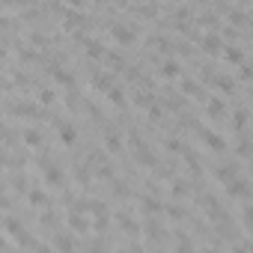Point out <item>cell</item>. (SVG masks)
Masks as SVG:
<instances>
[{"label": "cell", "instance_id": "5", "mask_svg": "<svg viewBox=\"0 0 253 253\" xmlns=\"http://www.w3.org/2000/svg\"><path fill=\"white\" fill-rule=\"evenodd\" d=\"M57 137H60L63 146H72L78 140V128H75L72 122H57Z\"/></svg>", "mask_w": 253, "mask_h": 253}, {"label": "cell", "instance_id": "33", "mask_svg": "<svg viewBox=\"0 0 253 253\" xmlns=\"http://www.w3.org/2000/svg\"><path fill=\"white\" fill-rule=\"evenodd\" d=\"M95 3H107V0H95Z\"/></svg>", "mask_w": 253, "mask_h": 253}, {"label": "cell", "instance_id": "2", "mask_svg": "<svg viewBox=\"0 0 253 253\" xmlns=\"http://www.w3.org/2000/svg\"><path fill=\"white\" fill-rule=\"evenodd\" d=\"M226 194L232 200H250V182L244 176H235V179L226 182Z\"/></svg>", "mask_w": 253, "mask_h": 253}, {"label": "cell", "instance_id": "31", "mask_svg": "<svg viewBox=\"0 0 253 253\" xmlns=\"http://www.w3.org/2000/svg\"><path fill=\"white\" fill-rule=\"evenodd\" d=\"M3 164H6V158H3V152H0V167H3Z\"/></svg>", "mask_w": 253, "mask_h": 253}, {"label": "cell", "instance_id": "14", "mask_svg": "<svg viewBox=\"0 0 253 253\" xmlns=\"http://www.w3.org/2000/svg\"><path fill=\"white\" fill-rule=\"evenodd\" d=\"M27 200H30L36 209H42V211L48 209V194H45V191H36V188H30V191H27Z\"/></svg>", "mask_w": 253, "mask_h": 253}, {"label": "cell", "instance_id": "3", "mask_svg": "<svg viewBox=\"0 0 253 253\" xmlns=\"http://www.w3.org/2000/svg\"><path fill=\"white\" fill-rule=\"evenodd\" d=\"M200 134H203V143H206V146H209L211 152H217V155H223V152L229 149V146H226V140H223V137H220L217 131H211V128H203Z\"/></svg>", "mask_w": 253, "mask_h": 253}, {"label": "cell", "instance_id": "17", "mask_svg": "<svg viewBox=\"0 0 253 253\" xmlns=\"http://www.w3.org/2000/svg\"><path fill=\"white\" fill-rule=\"evenodd\" d=\"M86 54H89L92 60H104V48H101V42H95V39H86Z\"/></svg>", "mask_w": 253, "mask_h": 253}, {"label": "cell", "instance_id": "19", "mask_svg": "<svg viewBox=\"0 0 253 253\" xmlns=\"http://www.w3.org/2000/svg\"><path fill=\"white\" fill-rule=\"evenodd\" d=\"M107 101H110L113 107H125V95H122V89H119V86H110V89H107Z\"/></svg>", "mask_w": 253, "mask_h": 253}, {"label": "cell", "instance_id": "15", "mask_svg": "<svg viewBox=\"0 0 253 253\" xmlns=\"http://www.w3.org/2000/svg\"><path fill=\"white\" fill-rule=\"evenodd\" d=\"M223 110H226L223 98H209V110H206V113H209L211 119H220V116H223Z\"/></svg>", "mask_w": 253, "mask_h": 253}, {"label": "cell", "instance_id": "18", "mask_svg": "<svg viewBox=\"0 0 253 253\" xmlns=\"http://www.w3.org/2000/svg\"><path fill=\"white\" fill-rule=\"evenodd\" d=\"M92 86L101 89V92H107V89L113 86V78H110V75H92Z\"/></svg>", "mask_w": 253, "mask_h": 253}, {"label": "cell", "instance_id": "32", "mask_svg": "<svg viewBox=\"0 0 253 253\" xmlns=\"http://www.w3.org/2000/svg\"><path fill=\"white\" fill-rule=\"evenodd\" d=\"M0 194H3V182H0Z\"/></svg>", "mask_w": 253, "mask_h": 253}, {"label": "cell", "instance_id": "27", "mask_svg": "<svg viewBox=\"0 0 253 253\" xmlns=\"http://www.w3.org/2000/svg\"><path fill=\"white\" fill-rule=\"evenodd\" d=\"M39 101H42V104H51V101H54V92H51V89H42Z\"/></svg>", "mask_w": 253, "mask_h": 253}, {"label": "cell", "instance_id": "23", "mask_svg": "<svg viewBox=\"0 0 253 253\" xmlns=\"http://www.w3.org/2000/svg\"><path fill=\"white\" fill-rule=\"evenodd\" d=\"M116 220H119V226H122V232H137V223H134V220H131L128 214H119Z\"/></svg>", "mask_w": 253, "mask_h": 253}, {"label": "cell", "instance_id": "29", "mask_svg": "<svg viewBox=\"0 0 253 253\" xmlns=\"http://www.w3.org/2000/svg\"><path fill=\"white\" fill-rule=\"evenodd\" d=\"M116 3H122V6H131V3H137V0H116Z\"/></svg>", "mask_w": 253, "mask_h": 253}, {"label": "cell", "instance_id": "10", "mask_svg": "<svg viewBox=\"0 0 253 253\" xmlns=\"http://www.w3.org/2000/svg\"><path fill=\"white\" fill-rule=\"evenodd\" d=\"M200 45H203V51H206V54H220V48H223V45H220V39H217V33H206Z\"/></svg>", "mask_w": 253, "mask_h": 253}, {"label": "cell", "instance_id": "8", "mask_svg": "<svg viewBox=\"0 0 253 253\" xmlns=\"http://www.w3.org/2000/svg\"><path fill=\"white\" fill-rule=\"evenodd\" d=\"M214 176H217V182H229V179H235L238 176V164H217L214 167Z\"/></svg>", "mask_w": 253, "mask_h": 253}, {"label": "cell", "instance_id": "4", "mask_svg": "<svg viewBox=\"0 0 253 253\" xmlns=\"http://www.w3.org/2000/svg\"><path fill=\"white\" fill-rule=\"evenodd\" d=\"M42 179H45L51 188H63V182H66V176H63V170H60L57 164H42Z\"/></svg>", "mask_w": 253, "mask_h": 253}, {"label": "cell", "instance_id": "24", "mask_svg": "<svg viewBox=\"0 0 253 253\" xmlns=\"http://www.w3.org/2000/svg\"><path fill=\"white\" fill-rule=\"evenodd\" d=\"M229 21L238 24V27H247V12H244V9H232V12H229Z\"/></svg>", "mask_w": 253, "mask_h": 253}, {"label": "cell", "instance_id": "9", "mask_svg": "<svg viewBox=\"0 0 253 253\" xmlns=\"http://www.w3.org/2000/svg\"><path fill=\"white\" fill-rule=\"evenodd\" d=\"M51 75H54V81H57V84H63L66 89H75V75H72V72H66V69H60V66H54V69H51Z\"/></svg>", "mask_w": 253, "mask_h": 253}, {"label": "cell", "instance_id": "13", "mask_svg": "<svg viewBox=\"0 0 253 253\" xmlns=\"http://www.w3.org/2000/svg\"><path fill=\"white\" fill-rule=\"evenodd\" d=\"M220 51H223V60H229V66H238V63L244 60V51L235 48V45H226V48H220Z\"/></svg>", "mask_w": 253, "mask_h": 253}, {"label": "cell", "instance_id": "30", "mask_svg": "<svg viewBox=\"0 0 253 253\" xmlns=\"http://www.w3.org/2000/svg\"><path fill=\"white\" fill-rule=\"evenodd\" d=\"M0 247H9V241H6V238H3V235H0Z\"/></svg>", "mask_w": 253, "mask_h": 253}, {"label": "cell", "instance_id": "26", "mask_svg": "<svg viewBox=\"0 0 253 253\" xmlns=\"http://www.w3.org/2000/svg\"><path fill=\"white\" fill-rule=\"evenodd\" d=\"M167 214H170L173 220H182V217H185V209L176 206V203H170V206H167Z\"/></svg>", "mask_w": 253, "mask_h": 253}, {"label": "cell", "instance_id": "20", "mask_svg": "<svg viewBox=\"0 0 253 253\" xmlns=\"http://www.w3.org/2000/svg\"><path fill=\"white\" fill-rule=\"evenodd\" d=\"M140 206H143V211H146L149 217H155V214L161 211V203H158V200H152V197H143V200H140Z\"/></svg>", "mask_w": 253, "mask_h": 253}, {"label": "cell", "instance_id": "21", "mask_svg": "<svg viewBox=\"0 0 253 253\" xmlns=\"http://www.w3.org/2000/svg\"><path fill=\"white\" fill-rule=\"evenodd\" d=\"M24 143H27V146H42V131L27 128V131H24Z\"/></svg>", "mask_w": 253, "mask_h": 253}, {"label": "cell", "instance_id": "28", "mask_svg": "<svg viewBox=\"0 0 253 253\" xmlns=\"http://www.w3.org/2000/svg\"><path fill=\"white\" fill-rule=\"evenodd\" d=\"M66 3H69V6H72V9H81V6H84V3H86V0H66Z\"/></svg>", "mask_w": 253, "mask_h": 253}, {"label": "cell", "instance_id": "16", "mask_svg": "<svg viewBox=\"0 0 253 253\" xmlns=\"http://www.w3.org/2000/svg\"><path fill=\"white\" fill-rule=\"evenodd\" d=\"M104 146H107L110 152L119 155V152H122V137H119L116 131H107V134H104Z\"/></svg>", "mask_w": 253, "mask_h": 253}, {"label": "cell", "instance_id": "25", "mask_svg": "<svg viewBox=\"0 0 253 253\" xmlns=\"http://www.w3.org/2000/svg\"><path fill=\"white\" fill-rule=\"evenodd\" d=\"M235 152H238V158H247V155H250V143H247V134H241V140H238Z\"/></svg>", "mask_w": 253, "mask_h": 253}, {"label": "cell", "instance_id": "11", "mask_svg": "<svg viewBox=\"0 0 253 253\" xmlns=\"http://www.w3.org/2000/svg\"><path fill=\"white\" fill-rule=\"evenodd\" d=\"M179 92H185V95L197 98V95H200V84H197L194 78H179Z\"/></svg>", "mask_w": 253, "mask_h": 253}, {"label": "cell", "instance_id": "7", "mask_svg": "<svg viewBox=\"0 0 253 253\" xmlns=\"http://www.w3.org/2000/svg\"><path fill=\"white\" fill-rule=\"evenodd\" d=\"M161 78H167V81H179V78H182V63H176V60H164V63H161Z\"/></svg>", "mask_w": 253, "mask_h": 253}, {"label": "cell", "instance_id": "6", "mask_svg": "<svg viewBox=\"0 0 253 253\" xmlns=\"http://www.w3.org/2000/svg\"><path fill=\"white\" fill-rule=\"evenodd\" d=\"M209 84H211V86H217V92H220V95H226V92L232 95V89H235V81H232V78H226V75H211V78H209Z\"/></svg>", "mask_w": 253, "mask_h": 253}, {"label": "cell", "instance_id": "12", "mask_svg": "<svg viewBox=\"0 0 253 253\" xmlns=\"http://www.w3.org/2000/svg\"><path fill=\"white\" fill-rule=\"evenodd\" d=\"M232 128H235L238 134L247 131V107H238V110L232 113Z\"/></svg>", "mask_w": 253, "mask_h": 253}, {"label": "cell", "instance_id": "1", "mask_svg": "<svg viewBox=\"0 0 253 253\" xmlns=\"http://www.w3.org/2000/svg\"><path fill=\"white\" fill-rule=\"evenodd\" d=\"M110 36L119 42V45H134V39H137V30L131 27V24H110Z\"/></svg>", "mask_w": 253, "mask_h": 253}, {"label": "cell", "instance_id": "22", "mask_svg": "<svg viewBox=\"0 0 253 253\" xmlns=\"http://www.w3.org/2000/svg\"><path fill=\"white\" fill-rule=\"evenodd\" d=\"M51 244H54L57 250H72V247H75V238H69V235H57Z\"/></svg>", "mask_w": 253, "mask_h": 253}]
</instances>
